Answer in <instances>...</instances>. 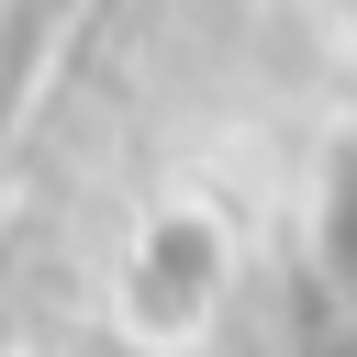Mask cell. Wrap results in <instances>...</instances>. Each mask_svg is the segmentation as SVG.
Wrapping results in <instances>:
<instances>
[{
	"label": "cell",
	"instance_id": "obj_1",
	"mask_svg": "<svg viewBox=\"0 0 357 357\" xmlns=\"http://www.w3.org/2000/svg\"><path fill=\"white\" fill-rule=\"evenodd\" d=\"M212 290H223V234L201 212H156L112 268V301H123L134 335H190L212 312Z\"/></svg>",
	"mask_w": 357,
	"mask_h": 357
}]
</instances>
